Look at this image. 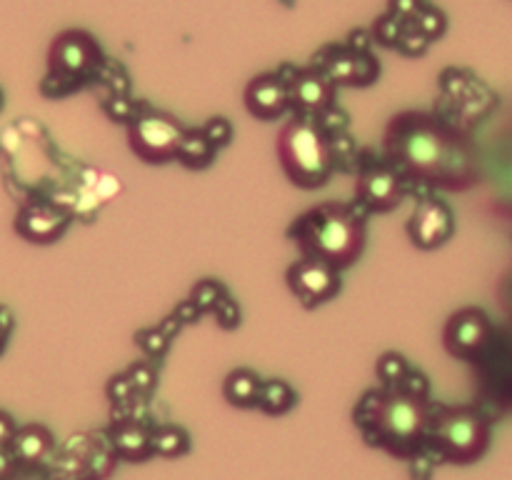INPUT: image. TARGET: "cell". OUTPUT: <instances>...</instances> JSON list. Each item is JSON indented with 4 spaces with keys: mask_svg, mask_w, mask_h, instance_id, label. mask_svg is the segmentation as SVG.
Wrapping results in <instances>:
<instances>
[{
    "mask_svg": "<svg viewBox=\"0 0 512 480\" xmlns=\"http://www.w3.org/2000/svg\"><path fill=\"white\" fill-rule=\"evenodd\" d=\"M13 455L23 463H38L45 458V453L50 450V433L40 425H25V428L15 430L13 440Z\"/></svg>",
    "mask_w": 512,
    "mask_h": 480,
    "instance_id": "cell-18",
    "label": "cell"
},
{
    "mask_svg": "<svg viewBox=\"0 0 512 480\" xmlns=\"http://www.w3.org/2000/svg\"><path fill=\"white\" fill-rule=\"evenodd\" d=\"M245 105L253 115L263 120H273L290 108L288 83L278 73H265L250 80L245 88Z\"/></svg>",
    "mask_w": 512,
    "mask_h": 480,
    "instance_id": "cell-11",
    "label": "cell"
},
{
    "mask_svg": "<svg viewBox=\"0 0 512 480\" xmlns=\"http://www.w3.org/2000/svg\"><path fill=\"white\" fill-rule=\"evenodd\" d=\"M453 210L443 203V200H423L420 208L415 210L413 218L408 223L410 240H413L418 248H438L445 240L453 235Z\"/></svg>",
    "mask_w": 512,
    "mask_h": 480,
    "instance_id": "cell-7",
    "label": "cell"
},
{
    "mask_svg": "<svg viewBox=\"0 0 512 480\" xmlns=\"http://www.w3.org/2000/svg\"><path fill=\"white\" fill-rule=\"evenodd\" d=\"M290 235L310 255L330 263L333 268H348L360 258L365 245L363 218L348 205H318L305 213L290 228Z\"/></svg>",
    "mask_w": 512,
    "mask_h": 480,
    "instance_id": "cell-2",
    "label": "cell"
},
{
    "mask_svg": "<svg viewBox=\"0 0 512 480\" xmlns=\"http://www.w3.org/2000/svg\"><path fill=\"white\" fill-rule=\"evenodd\" d=\"M110 443L113 450L123 458L143 460L153 455V445H150V433L135 423H120L110 430Z\"/></svg>",
    "mask_w": 512,
    "mask_h": 480,
    "instance_id": "cell-15",
    "label": "cell"
},
{
    "mask_svg": "<svg viewBox=\"0 0 512 480\" xmlns=\"http://www.w3.org/2000/svg\"><path fill=\"white\" fill-rule=\"evenodd\" d=\"M65 225H68V215L63 210H58L55 205L35 203L20 210L15 228L23 238L35 240V243H50L63 233Z\"/></svg>",
    "mask_w": 512,
    "mask_h": 480,
    "instance_id": "cell-14",
    "label": "cell"
},
{
    "mask_svg": "<svg viewBox=\"0 0 512 480\" xmlns=\"http://www.w3.org/2000/svg\"><path fill=\"white\" fill-rule=\"evenodd\" d=\"M203 133L208 135V140L215 145V148H223V145H228L230 138H233V125H230L225 118H213L208 120Z\"/></svg>",
    "mask_w": 512,
    "mask_h": 480,
    "instance_id": "cell-30",
    "label": "cell"
},
{
    "mask_svg": "<svg viewBox=\"0 0 512 480\" xmlns=\"http://www.w3.org/2000/svg\"><path fill=\"white\" fill-rule=\"evenodd\" d=\"M170 338H173V335H170L163 325H158V328L140 330L138 345L145 350V355H150V358H160V355L168 350Z\"/></svg>",
    "mask_w": 512,
    "mask_h": 480,
    "instance_id": "cell-22",
    "label": "cell"
},
{
    "mask_svg": "<svg viewBox=\"0 0 512 480\" xmlns=\"http://www.w3.org/2000/svg\"><path fill=\"white\" fill-rule=\"evenodd\" d=\"M173 315L180 320V323H195V320H198L203 313H200V310L195 308L193 300H185V303H180L178 308H175Z\"/></svg>",
    "mask_w": 512,
    "mask_h": 480,
    "instance_id": "cell-32",
    "label": "cell"
},
{
    "mask_svg": "<svg viewBox=\"0 0 512 480\" xmlns=\"http://www.w3.org/2000/svg\"><path fill=\"white\" fill-rule=\"evenodd\" d=\"M443 155V138L430 125H418L403 133V163H408L415 173H435L443 165Z\"/></svg>",
    "mask_w": 512,
    "mask_h": 480,
    "instance_id": "cell-12",
    "label": "cell"
},
{
    "mask_svg": "<svg viewBox=\"0 0 512 480\" xmlns=\"http://www.w3.org/2000/svg\"><path fill=\"white\" fill-rule=\"evenodd\" d=\"M410 20H413L415 28H418L420 33H423L428 40L438 38V35L443 33V28H445L443 15H440L435 8H430V5H420V10Z\"/></svg>",
    "mask_w": 512,
    "mask_h": 480,
    "instance_id": "cell-23",
    "label": "cell"
},
{
    "mask_svg": "<svg viewBox=\"0 0 512 480\" xmlns=\"http://www.w3.org/2000/svg\"><path fill=\"white\" fill-rule=\"evenodd\" d=\"M13 435H15L13 420H10L5 413H0V448H3V445H10Z\"/></svg>",
    "mask_w": 512,
    "mask_h": 480,
    "instance_id": "cell-34",
    "label": "cell"
},
{
    "mask_svg": "<svg viewBox=\"0 0 512 480\" xmlns=\"http://www.w3.org/2000/svg\"><path fill=\"white\" fill-rule=\"evenodd\" d=\"M395 388L403 390V393H408V395H415V398H428L430 383H428V378H425L423 373H418V370L408 368V373L403 375V380H400V383L395 385Z\"/></svg>",
    "mask_w": 512,
    "mask_h": 480,
    "instance_id": "cell-28",
    "label": "cell"
},
{
    "mask_svg": "<svg viewBox=\"0 0 512 480\" xmlns=\"http://www.w3.org/2000/svg\"><path fill=\"white\" fill-rule=\"evenodd\" d=\"M185 128L165 113H140L130 120V145L148 163H165L175 158Z\"/></svg>",
    "mask_w": 512,
    "mask_h": 480,
    "instance_id": "cell-5",
    "label": "cell"
},
{
    "mask_svg": "<svg viewBox=\"0 0 512 480\" xmlns=\"http://www.w3.org/2000/svg\"><path fill=\"white\" fill-rule=\"evenodd\" d=\"M278 153L288 178L300 188H318L335 168L330 138L310 115H300L285 125Z\"/></svg>",
    "mask_w": 512,
    "mask_h": 480,
    "instance_id": "cell-3",
    "label": "cell"
},
{
    "mask_svg": "<svg viewBox=\"0 0 512 480\" xmlns=\"http://www.w3.org/2000/svg\"><path fill=\"white\" fill-rule=\"evenodd\" d=\"M215 145L210 143L208 135L203 133V128L200 130H185L183 138H180L178 143V150H175V158L180 160L183 165H188V168H208L210 163H213L215 158Z\"/></svg>",
    "mask_w": 512,
    "mask_h": 480,
    "instance_id": "cell-17",
    "label": "cell"
},
{
    "mask_svg": "<svg viewBox=\"0 0 512 480\" xmlns=\"http://www.w3.org/2000/svg\"><path fill=\"white\" fill-rule=\"evenodd\" d=\"M288 90L290 105L298 108L300 115L318 118L323 110L333 105V83L318 68L298 70V75L288 83Z\"/></svg>",
    "mask_w": 512,
    "mask_h": 480,
    "instance_id": "cell-9",
    "label": "cell"
},
{
    "mask_svg": "<svg viewBox=\"0 0 512 480\" xmlns=\"http://www.w3.org/2000/svg\"><path fill=\"white\" fill-rule=\"evenodd\" d=\"M360 203L368 205L370 210H390L403 198V180L395 170L385 165H375L360 175Z\"/></svg>",
    "mask_w": 512,
    "mask_h": 480,
    "instance_id": "cell-13",
    "label": "cell"
},
{
    "mask_svg": "<svg viewBox=\"0 0 512 480\" xmlns=\"http://www.w3.org/2000/svg\"><path fill=\"white\" fill-rule=\"evenodd\" d=\"M428 435L440 458L473 463L488 450L490 425L473 408H440L438 415H430Z\"/></svg>",
    "mask_w": 512,
    "mask_h": 480,
    "instance_id": "cell-4",
    "label": "cell"
},
{
    "mask_svg": "<svg viewBox=\"0 0 512 480\" xmlns=\"http://www.w3.org/2000/svg\"><path fill=\"white\" fill-rule=\"evenodd\" d=\"M490 335V323L480 310L465 308L453 315L445 328V345L458 358H470L485 345Z\"/></svg>",
    "mask_w": 512,
    "mask_h": 480,
    "instance_id": "cell-8",
    "label": "cell"
},
{
    "mask_svg": "<svg viewBox=\"0 0 512 480\" xmlns=\"http://www.w3.org/2000/svg\"><path fill=\"white\" fill-rule=\"evenodd\" d=\"M263 380L258 378V373L248 368H238L225 378L223 393L238 408H258V395Z\"/></svg>",
    "mask_w": 512,
    "mask_h": 480,
    "instance_id": "cell-16",
    "label": "cell"
},
{
    "mask_svg": "<svg viewBox=\"0 0 512 480\" xmlns=\"http://www.w3.org/2000/svg\"><path fill=\"white\" fill-rule=\"evenodd\" d=\"M288 285L293 290L295 298L305 305V308H315V305L325 303L333 298L340 290V273L330 263L318 258H303L288 270Z\"/></svg>",
    "mask_w": 512,
    "mask_h": 480,
    "instance_id": "cell-6",
    "label": "cell"
},
{
    "mask_svg": "<svg viewBox=\"0 0 512 480\" xmlns=\"http://www.w3.org/2000/svg\"><path fill=\"white\" fill-rule=\"evenodd\" d=\"M133 385H130V380L125 378V375H118V378L110 380L108 385V395L113 398V403H128L130 395H133Z\"/></svg>",
    "mask_w": 512,
    "mask_h": 480,
    "instance_id": "cell-31",
    "label": "cell"
},
{
    "mask_svg": "<svg viewBox=\"0 0 512 480\" xmlns=\"http://www.w3.org/2000/svg\"><path fill=\"white\" fill-rule=\"evenodd\" d=\"M295 405V390L285 380H263L258 408L268 415H283Z\"/></svg>",
    "mask_w": 512,
    "mask_h": 480,
    "instance_id": "cell-19",
    "label": "cell"
},
{
    "mask_svg": "<svg viewBox=\"0 0 512 480\" xmlns=\"http://www.w3.org/2000/svg\"><path fill=\"white\" fill-rule=\"evenodd\" d=\"M403 25H405L403 18H398V15H388V18H383L378 23V28H375V35H378L380 43L398 45L400 33H403Z\"/></svg>",
    "mask_w": 512,
    "mask_h": 480,
    "instance_id": "cell-29",
    "label": "cell"
},
{
    "mask_svg": "<svg viewBox=\"0 0 512 480\" xmlns=\"http://www.w3.org/2000/svg\"><path fill=\"white\" fill-rule=\"evenodd\" d=\"M428 43H430V40L425 38V35L420 33V30L415 28L413 23L403 25V33H400V40H398V48L403 50V53L418 55V53H423L425 45H428Z\"/></svg>",
    "mask_w": 512,
    "mask_h": 480,
    "instance_id": "cell-27",
    "label": "cell"
},
{
    "mask_svg": "<svg viewBox=\"0 0 512 480\" xmlns=\"http://www.w3.org/2000/svg\"><path fill=\"white\" fill-rule=\"evenodd\" d=\"M98 48L85 33H63L50 50V65L60 78H75L95 65Z\"/></svg>",
    "mask_w": 512,
    "mask_h": 480,
    "instance_id": "cell-10",
    "label": "cell"
},
{
    "mask_svg": "<svg viewBox=\"0 0 512 480\" xmlns=\"http://www.w3.org/2000/svg\"><path fill=\"white\" fill-rule=\"evenodd\" d=\"M125 378L130 380V385H133L135 393H150V390L155 388V370L150 368V365L145 363H138L133 365V368L125 373Z\"/></svg>",
    "mask_w": 512,
    "mask_h": 480,
    "instance_id": "cell-25",
    "label": "cell"
},
{
    "mask_svg": "<svg viewBox=\"0 0 512 480\" xmlns=\"http://www.w3.org/2000/svg\"><path fill=\"white\" fill-rule=\"evenodd\" d=\"M210 313H215V318H218V323L223 325L225 330L235 328V325L240 323V308H238V303L230 298V295H223V298L215 303V308L210 310Z\"/></svg>",
    "mask_w": 512,
    "mask_h": 480,
    "instance_id": "cell-26",
    "label": "cell"
},
{
    "mask_svg": "<svg viewBox=\"0 0 512 480\" xmlns=\"http://www.w3.org/2000/svg\"><path fill=\"white\" fill-rule=\"evenodd\" d=\"M150 445H153V453L163 455V458H180L190 450V438L178 425H163L150 433Z\"/></svg>",
    "mask_w": 512,
    "mask_h": 480,
    "instance_id": "cell-20",
    "label": "cell"
},
{
    "mask_svg": "<svg viewBox=\"0 0 512 480\" xmlns=\"http://www.w3.org/2000/svg\"><path fill=\"white\" fill-rule=\"evenodd\" d=\"M368 443L383 445L398 455H415L430 428V408L425 398L393 388L390 393H368L355 410Z\"/></svg>",
    "mask_w": 512,
    "mask_h": 480,
    "instance_id": "cell-1",
    "label": "cell"
},
{
    "mask_svg": "<svg viewBox=\"0 0 512 480\" xmlns=\"http://www.w3.org/2000/svg\"><path fill=\"white\" fill-rule=\"evenodd\" d=\"M408 360L398 353H385L383 358L378 360V378L383 380V385L388 388H395V385L403 380V375L408 373Z\"/></svg>",
    "mask_w": 512,
    "mask_h": 480,
    "instance_id": "cell-21",
    "label": "cell"
},
{
    "mask_svg": "<svg viewBox=\"0 0 512 480\" xmlns=\"http://www.w3.org/2000/svg\"><path fill=\"white\" fill-rule=\"evenodd\" d=\"M223 295H225L223 285L215 283V280H203V283L195 285L193 298H190V300H193L195 308H198L200 313H210V310L215 308V303H218Z\"/></svg>",
    "mask_w": 512,
    "mask_h": 480,
    "instance_id": "cell-24",
    "label": "cell"
},
{
    "mask_svg": "<svg viewBox=\"0 0 512 480\" xmlns=\"http://www.w3.org/2000/svg\"><path fill=\"white\" fill-rule=\"evenodd\" d=\"M10 330H13V315H10L8 308H0V350L8 343Z\"/></svg>",
    "mask_w": 512,
    "mask_h": 480,
    "instance_id": "cell-33",
    "label": "cell"
}]
</instances>
